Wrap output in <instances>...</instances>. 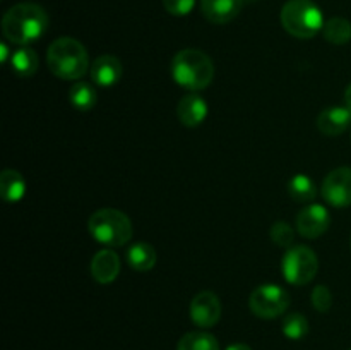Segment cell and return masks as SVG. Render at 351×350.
I'll use <instances>...</instances> for the list:
<instances>
[{
    "instance_id": "obj_1",
    "label": "cell",
    "mask_w": 351,
    "mask_h": 350,
    "mask_svg": "<svg viewBox=\"0 0 351 350\" xmlns=\"http://www.w3.org/2000/svg\"><path fill=\"white\" fill-rule=\"evenodd\" d=\"M48 23V14L43 7L33 2H21L3 14L2 33L10 43L26 47L47 33Z\"/></svg>"
},
{
    "instance_id": "obj_2",
    "label": "cell",
    "mask_w": 351,
    "mask_h": 350,
    "mask_svg": "<svg viewBox=\"0 0 351 350\" xmlns=\"http://www.w3.org/2000/svg\"><path fill=\"white\" fill-rule=\"evenodd\" d=\"M47 64L51 74L58 79L79 81L88 72L89 55L81 41L71 36H60L48 47Z\"/></svg>"
},
{
    "instance_id": "obj_3",
    "label": "cell",
    "mask_w": 351,
    "mask_h": 350,
    "mask_svg": "<svg viewBox=\"0 0 351 350\" xmlns=\"http://www.w3.org/2000/svg\"><path fill=\"white\" fill-rule=\"evenodd\" d=\"M171 78L189 91H201L213 82L215 64L206 51L184 48L171 60Z\"/></svg>"
},
{
    "instance_id": "obj_4",
    "label": "cell",
    "mask_w": 351,
    "mask_h": 350,
    "mask_svg": "<svg viewBox=\"0 0 351 350\" xmlns=\"http://www.w3.org/2000/svg\"><path fill=\"white\" fill-rule=\"evenodd\" d=\"M88 230L93 239L105 247H122L134 235L132 222L123 211L115 208H101L88 220Z\"/></svg>"
},
{
    "instance_id": "obj_5",
    "label": "cell",
    "mask_w": 351,
    "mask_h": 350,
    "mask_svg": "<svg viewBox=\"0 0 351 350\" xmlns=\"http://www.w3.org/2000/svg\"><path fill=\"white\" fill-rule=\"evenodd\" d=\"M322 10L311 0H288L281 9V24L288 34L300 40L314 38L324 27Z\"/></svg>"
},
{
    "instance_id": "obj_6",
    "label": "cell",
    "mask_w": 351,
    "mask_h": 350,
    "mask_svg": "<svg viewBox=\"0 0 351 350\" xmlns=\"http://www.w3.org/2000/svg\"><path fill=\"white\" fill-rule=\"evenodd\" d=\"M281 271L288 283L300 287L311 283L319 271L317 254L307 246H291L281 261Z\"/></svg>"
},
{
    "instance_id": "obj_7",
    "label": "cell",
    "mask_w": 351,
    "mask_h": 350,
    "mask_svg": "<svg viewBox=\"0 0 351 350\" xmlns=\"http://www.w3.org/2000/svg\"><path fill=\"white\" fill-rule=\"evenodd\" d=\"M290 305V295L281 285L264 283L254 288L249 299V307L257 318L274 319L283 314Z\"/></svg>"
},
{
    "instance_id": "obj_8",
    "label": "cell",
    "mask_w": 351,
    "mask_h": 350,
    "mask_svg": "<svg viewBox=\"0 0 351 350\" xmlns=\"http://www.w3.org/2000/svg\"><path fill=\"white\" fill-rule=\"evenodd\" d=\"M322 198L335 208L351 206V168L339 167L326 175L322 182Z\"/></svg>"
},
{
    "instance_id": "obj_9",
    "label": "cell",
    "mask_w": 351,
    "mask_h": 350,
    "mask_svg": "<svg viewBox=\"0 0 351 350\" xmlns=\"http://www.w3.org/2000/svg\"><path fill=\"white\" fill-rule=\"evenodd\" d=\"M297 232L305 239H317L328 232L331 225V215L324 205L312 202L302 208L297 215Z\"/></svg>"
},
{
    "instance_id": "obj_10",
    "label": "cell",
    "mask_w": 351,
    "mask_h": 350,
    "mask_svg": "<svg viewBox=\"0 0 351 350\" xmlns=\"http://www.w3.org/2000/svg\"><path fill=\"white\" fill-rule=\"evenodd\" d=\"M191 319L202 329L213 328L221 318V301L215 292H199L191 302Z\"/></svg>"
},
{
    "instance_id": "obj_11",
    "label": "cell",
    "mask_w": 351,
    "mask_h": 350,
    "mask_svg": "<svg viewBox=\"0 0 351 350\" xmlns=\"http://www.w3.org/2000/svg\"><path fill=\"white\" fill-rule=\"evenodd\" d=\"M177 117L185 127H197L208 117V102L199 93L191 91L180 98L177 105Z\"/></svg>"
},
{
    "instance_id": "obj_12",
    "label": "cell",
    "mask_w": 351,
    "mask_h": 350,
    "mask_svg": "<svg viewBox=\"0 0 351 350\" xmlns=\"http://www.w3.org/2000/svg\"><path fill=\"white\" fill-rule=\"evenodd\" d=\"M315 124L324 136H339L351 126V110L346 105L328 106L319 113Z\"/></svg>"
},
{
    "instance_id": "obj_13",
    "label": "cell",
    "mask_w": 351,
    "mask_h": 350,
    "mask_svg": "<svg viewBox=\"0 0 351 350\" xmlns=\"http://www.w3.org/2000/svg\"><path fill=\"white\" fill-rule=\"evenodd\" d=\"M245 0H201L202 16L213 24H226L243 9Z\"/></svg>"
},
{
    "instance_id": "obj_14",
    "label": "cell",
    "mask_w": 351,
    "mask_h": 350,
    "mask_svg": "<svg viewBox=\"0 0 351 350\" xmlns=\"http://www.w3.org/2000/svg\"><path fill=\"white\" fill-rule=\"evenodd\" d=\"M120 273V257L115 250L101 249L93 256L91 275L98 283L108 285L117 280Z\"/></svg>"
},
{
    "instance_id": "obj_15",
    "label": "cell",
    "mask_w": 351,
    "mask_h": 350,
    "mask_svg": "<svg viewBox=\"0 0 351 350\" xmlns=\"http://www.w3.org/2000/svg\"><path fill=\"white\" fill-rule=\"evenodd\" d=\"M91 79L98 86L108 88V86L117 84L122 78V62L115 57V55H99L95 58L91 64Z\"/></svg>"
},
{
    "instance_id": "obj_16",
    "label": "cell",
    "mask_w": 351,
    "mask_h": 350,
    "mask_svg": "<svg viewBox=\"0 0 351 350\" xmlns=\"http://www.w3.org/2000/svg\"><path fill=\"white\" fill-rule=\"evenodd\" d=\"M0 194L5 202H14L21 201L26 194V180H24L23 175L19 174L14 168H7L0 175Z\"/></svg>"
},
{
    "instance_id": "obj_17",
    "label": "cell",
    "mask_w": 351,
    "mask_h": 350,
    "mask_svg": "<svg viewBox=\"0 0 351 350\" xmlns=\"http://www.w3.org/2000/svg\"><path fill=\"white\" fill-rule=\"evenodd\" d=\"M127 263L136 271H149L156 264V249L149 242H136L127 250Z\"/></svg>"
},
{
    "instance_id": "obj_18",
    "label": "cell",
    "mask_w": 351,
    "mask_h": 350,
    "mask_svg": "<svg viewBox=\"0 0 351 350\" xmlns=\"http://www.w3.org/2000/svg\"><path fill=\"white\" fill-rule=\"evenodd\" d=\"M38 65H40V60H38V55L33 48L21 47L12 51L10 67H12V71L19 78H31V75H34L38 71Z\"/></svg>"
},
{
    "instance_id": "obj_19",
    "label": "cell",
    "mask_w": 351,
    "mask_h": 350,
    "mask_svg": "<svg viewBox=\"0 0 351 350\" xmlns=\"http://www.w3.org/2000/svg\"><path fill=\"white\" fill-rule=\"evenodd\" d=\"M69 102L79 112H89L98 103V93L89 82L75 81L69 91Z\"/></svg>"
},
{
    "instance_id": "obj_20",
    "label": "cell",
    "mask_w": 351,
    "mask_h": 350,
    "mask_svg": "<svg viewBox=\"0 0 351 350\" xmlns=\"http://www.w3.org/2000/svg\"><path fill=\"white\" fill-rule=\"evenodd\" d=\"M287 187L291 199L298 202H311L317 196V185L307 174H295Z\"/></svg>"
},
{
    "instance_id": "obj_21",
    "label": "cell",
    "mask_w": 351,
    "mask_h": 350,
    "mask_svg": "<svg viewBox=\"0 0 351 350\" xmlns=\"http://www.w3.org/2000/svg\"><path fill=\"white\" fill-rule=\"evenodd\" d=\"M177 350H219V343L215 335L208 331H189L178 340Z\"/></svg>"
},
{
    "instance_id": "obj_22",
    "label": "cell",
    "mask_w": 351,
    "mask_h": 350,
    "mask_svg": "<svg viewBox=\"0 0 351 350\" xmlns=\"http://www.w3.org/2000/svg\"><path fill=\"white\" fill-rule=\"evenodd\" d=\"M324 40L332 45H346L351 41V23L345 17H331L322 27Z\"/></svg>"
},
{
    "instance_id": "obj_23",
    "label": "cell",
    "mask_w": 351,
    "mask_h": 350,
    "mask_svg": "<svg viewBox=\"0 0 351 350\" xmlns=\"http://www.w3.org/2000/svg\"><path fill=\"white\" fill-rule=\"evenodd\" d=\"M283 335L290 340H302L308 333V321L300 312H291L283 319Z\"/></svg>"
},
{
    "instance_id": "obj_24",
    "label": "cell",
    "mask_w": 351,
    "mask_h": 350,
    "mask_svg": "<svg viewBox=\"0 0 351 350\" xmlns=\"http://www.w3.org/2000/svg\"><path fill=\"white\" fill-rule=\"evenodd\" d=\"M269 235H271V240H273L276 246L285 247V249L291 247L295 242V230L291 229L287 222L274 223V225L271 226Z\"/></svg>"
},
{
    "instance_id": "obj_25",
    "label": "cell",
    "mask_w": 351,
    "mask_h": 350,
    "mask_svg": "<svg viewBox=\"0 0 351 350\" xmlns=\"http://www.w3.org/2000/svg\"><path fill=\"white\" fill-rule=\"evenodd\" d=\"M312 305L317 309L319 312H328L332 305V294L326 285H317L312 290Z\"/></svg>"
},
{
    "instance_id": "obj_26",
    "label": "cell",
    "mask_w": 351,
    "mask_h": 350,
    "mask_svg": "<svg viewBox=\"0 0 351 350\" xmlns=\"http://www.w3.org/2000/svg\"><path fill=\"white\" fill-rule=\"evenodd\" d=\"M195 5V0H163V7L171 16H187Z\"/></svg>"
},
{
    "instance_id": "obj_27",
    "label": "cell",
    "mask_w": 351,
    "mask_h": 350,
    "mask_svg": "<svg viewBox=\"0 0 351 350\" xmlns=\"http://www.w3.org/2000/svg\"><path fill=\"white\" fill-rule=\"evenodd\" d=\"M0 50H2V62H3V64H5L7 60H10L12 54H10V51H9V47H7V43L0 45Z\"/></svg>"
},
{
    "instance_id": "obj_28",
    "label": "cell",
    "mask_w": 351,
    "mask_h": 350,
    "mask_svg": "<svg viewBox=\"0 0 351 350\" xmlns=\"http://www.w3.org/2000/svg\"><path fill=\"white\" fill-rule=\"evenodd\" d=\"M226 350H252L249 345H245V343H233V345H230Z\"/></svg>"
},
{
    "instance_id": "obj_29",
    "label": "cell",
    "mask_w": 351,
    "mask_h": 350,
    "mask_svg": "<svg viewBox=\"0 0 351 350\" xmlns=\"http://www.w3.org/2000/svg\"><path fill=\"white\" fill-rule=\"evenodd\" d=\"M345 105L351 110V82H350L348 88H346V91H345Z\"/></svg>"
},
{
    "instance_id": "obj_30",
    "label": "cell",
    "mask_w": 351,
    "mask_h": 350,
    "mask_svg": "<svg viewBox=\"0 0 351 350\" xmlns=\"http://www.w3.org/2000/svg\"><path fill=\"white\" fill-rule=\"evenodd\" d=\"M350 350H351V349H350Z\"/></svg>"
}]
</instances>
